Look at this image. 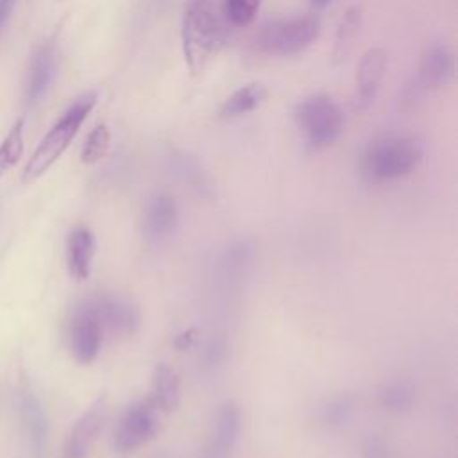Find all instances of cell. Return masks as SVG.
<instances>
[{"mask_svg":"<svg viewBox=\"0 0 458 458\" xmlns=\"http://www.w3.org/2000/svg\"><path fill=\"white\" fill-rule=\"evenodd\" d=\"M224 25L213 0H191L182 16L181 43L191 75L202 73L224 45Z\"/></svg>","mask_w":458,"mask_h":458,"instance_id":"cell-1","label":"cell"},{"mask_svg":"<svg viewBox=\"0 0 458 458\" xmlns=\"http://www.w3.org/2000/svg\"><path fill=\"white\" fill-rule=\"evenodd\" d=\"M424 147L413 136H385L374 140L361 161L367 181L379 184L410 175L422 161Z\"/></svg>","mask_w":458,"mask_h":458,"instance_id":"cell-2","label":"cell"},{"mask_svg":"<svg viewBox=\"0 0 458 458\" xmlns=\"http://www.w3.org/2000/svg\"><path fill=\"white\" fill-rule=\"evenodd\" d=\"M95 102H97L95 91H88L73 100V104L61 114V118L54 123V127L45 134V138L39 141L34 154L27 161L21 174L23 182L36 181L61 157V154L68 148V145L79 132L82 122L93 109Z\"/></svg>","mask_w":458,"mask_h":458,"instance_id":"cell-3","label":"cell"},{"mask_svg":"<svg viewBox=\"0 0 458 458\" xmlns=\"http://www.w3.org/2000/svg\"><path fill=\"white\" fill-rule=\"evenodd\" d=\"M295 122L311 150L329 147L344 129V114L338 104L322 93L302 98L295 107Z\"/></svg>","mask_w":458,"mask_h":458,"instance_id":"cell-4","label":"cell"},{"mask_svg":"<svg viewBox=\"0 0 458 458\" xmlns=\"http://www.w3.org/2000/svg\"><path fill=\"white\" fill-rule=\"evenodd\" d=\"M320 21L317 16H297L277 20L261 27L254 45L261 54L288 57L308 48L318 36Z\"/></svg>","mask_w":458,"mask_h":458,"instance_id":"cell-5","label":"cell"},{"mask_svg":"<svg viewBox=\"0 0 458 458\" xmlns=\"http://www.w3.org/2000/svg\"><path fill=\"white\" fill-rule=\"evenodd\" d=\"M156 431H157L156 406L150 403V399L134 401L122 411L113 429V438H111L113 451L120 456H127L136 449H140L141 445H145L147 442H150Z\"/></svg>","mask_w":458,"mask_h":458,"instance_id":"cell-6","label":"cell"},{"mask_svg":"<svg viewBox=\"0 0 458 458\" xmlns=\"http://www.w3.org/2000/svg\"><path fill=\"white\" fill-rule=\"evenodd\" d=\"M102 324L89 302V299L77 304L68 318V347L73 358L82 363L89 365L97 360L102 345Z\"/></svg>","mask_w":458,"mask_h":458,"instance_id":"cell-7","label":"cell"},{"mask_svg":"<svg viewBox=\"0 0 458 458\" xmlns=\"http://www.w3.org/2000/svg\"><path fill=\"white\" fill-rule=\"evenodd\" d=\"M57 73V47L54 39L41 43L30 57L27 84H25V104L32 107L41 102V98L50 89Z\"/></svg>","mask_w":458,"mask_h":458,"instance_id":"cell-8","label":"cell"},{"mask_svg":"<svg viewBox=\"0 0 458 458\" xmlns=\"http://www.w3.org/2000/svg\"><path fill=\"white\" fill-rule=\"evenodd\" d=\"M242 431V411L234 401H225L215 419L208 438L204 458H229L234 451Z\"/></svg>","mask_w":458,"mask_h":458,"instance_id":"cell-9","label":"cell"},{"mask_svg":"<svg viewBox=\"0 0 458 458\" xmlns=\"http://www.w3.org/2000/svg\"><path fill=\"white\" fill-rule=\"evenodd\" d=\"M386 72V54L383 48H369L358 64L356 73V95H354V111H367L381 88L383 77Z\"/></svg>","mask_w":458,"mask_h":458,"instance_id":"cell-10","label":"cell"},{"mask_svg":"<svg viewBox=\"0 0 458 458\" xmlns=\"http://www.w3.org/2000/svg\"><path fill=\"white\" fill-rule=\"evenodd\" d=\"M107 401L106 395L97 397V401L81 415V419L73 424L66 444H64V458H86L88 449L98 435L104 419H106Z\"/></svg>","mask_w":458,"mask_h":458,"instance_id":"cell-11","label":"cell"},{"mask_svg":"<svg viewBox=\"0 0 458 458\" xmlns=\"http://www.w3.org/2000/svg\"><path fill=\"white\" fill-rule=\"evenodd\" d=\"M102 327L116 335H132L138 329L140 315L138 310L125 299L113 295H98L89 299Z\"/></svg>","mask_w":458,"mask_h":458,"instance_id":"cell-12","label":"cell"},{"mask_svg":"<svg viewBox=\"0 0 458 458\" xmlns=\"http://www.w3.org/2000/svg\"><path fill=\"white\" fill-rule=\"evenodd\" d=\"M175 200L166 193H156L148 199L143 211V234L148 242L156 243L165 240L177 225Z\"/></svg>","mask_w":458,"mask_h":458,"instance_id":"cell-13","label":"cell"},{"mask_svg":"<svg viewBox=\"0 0 458 458\" xmlns=\"http://www.w3.org/2000/svg\"><path fill=\"white\" fill-rule=\"evenodd\" d=\"M18 410L30 449L34 453H41L48 437V419L39 399L30 388H21L18 397Z\"/></svg>","mask_w":458,"mask_h":458,"instance_id":"cell-14","label":"cell"},{"mask_svg":"<svg viewBox=\"0 0 458 458\" xmlns=\"http://www.w3.org/2000/svg\"><path fill=\"white\" fill-rule=\"evenodd\" d=\"M95 236L88 227H75L66 236V265L72 277L82 281L91 274Z\"/></svg>","mask_w":458,"mask_h":458,"instance_id":"cell-15","label":"cell"},{"mask_svg":"<svg viewBox=\"0 0 458 458\" xmlns=\"http://www.w3.org/2000/svg\"><path fill=\"white\" fill-rule=\"evenodd\" d=\"M454 75V54L444 43L429 45L420 59V79L429 88L447 84Z\"/></svg>","mask_w":458,"mask_h":458,"instance_id":"cell-16","label":"cell"},{"mask_svg":"<svg viewBox=\"0 0 458 458\" xmlns=\"http://www.w3.org/2000/svg\"><path fill=\"white\" fill-rule=\"evenodd\" d=\"M150 403L163 413L175 411L181 403V379L166 363L154 367L150 379Z\"/></svg>","mask_w":458,"mask_h":458,"instance_id":"cell-17","label":"cell"},{"mask_svg":"<svg viewBox=\"0 0 458 458\" xmlns=\"http://www.w3.org/2000/svg\"><path fill=\"white\" fill-rule=\"evenodd\" d=\"M254 259V245L249 240H236L233 242L218 261V279L222 283L234 284L245 270L250 267Z\"/></svg>","mask_w":458,"mask_h":458,"instance_id":"cell-18","label":"cell"},{"mask_svg":"<svg viewBox=\"0 0 458 458\" xmlns=\"http://www.w3.org/2000/svg\"><path fill=\"white\" fill-rule=\"evenodd\" d=\"M267 98V89L263 84H247L238 88L220 107V118H236L245 113L254 111Z\"/></svg>","mask_w":458,"mask_h":458,"instance_id":"cell-19","label":"cell"},{"mask_svg":"<svg viewBox=\"0 0 458 458\" xmlns=\"http://www.w3.org/2000/svg\"><path fill=\"white\" fill-rule=\"evenodd\" d=\"M356 411V397L351 394H336L318 406V420L327 428H340L351 420Z\"/></svg>","mask_w":458,"mask_h":458,"instance_id":"cell-20","label":"cell"},{"mask_svg":"<svg viewBox=\"0 0 458 458\" xmlns=\"http://www.w3.org/2000/svg\"><path fill=\"white\" fill-rule=\"evenodd\" d=\"M379 403L390 413H404L415 403V388L406 379H392L379 390Z\"/></svg>","mask_w":458,"mask_h":458,"instance_id":"cell-21","label":"cell"},{"mask_svg":"<svg viewBox=\"0 0 458 458\" xmlns=\"http://www.w3.org/2000/svg\"><path fill=\"white\" fill-rule=\"evenodd\" d=\"M360 23H361V7L360 5L349 7L342 16L335 34V47H333L335 61H342L347 57V54L352 48L354 38L360 30Z\"/></svg>","mask_w":458,"mask_h":458,"instance_id":"cell-22","label":"cell"},{"mask_svg":"<svg viewBox=\"0 0 458 458\" xmlns=\"http://www.w3.org/2000/svg\"><path fill=\"white\" fill-rule=\"evenodd\" d=\"M174 168H175V174L184 182H188L190 188H193L199 195L211 193V182H209L208 175L204 174V170L200 168V165L193 157H190L186 154L175 156Z\"/></svg>","mask_w":458,"mask_h":458,"instance_id":"cell-23","label":"cell"},{"mask_svg":"<svg viewBox=\"0 0 458 458\" xmlns=\"http://www.w3.org/2000/svg\"><path fill=\"white\" fill-rule=\"evenodd\" d=\"M23 152V118L16 120L0 145V177L13 168Z\"/></svg>","mask_w":458,"mask_h":458,"instance_id":"cell-24","label":"cell"},{"mask_svg":"<svg viewBox=\"0 0 458 458\" xmlns=\"http://www.w3.org/2000/svg\"><path fill=\"white\" fill-rule=\"evenodd\" d=\"M109 143H111V134H109V129L104 125V123H98L86 138L84 145H82V150H81V161L82 163H97L100 161L107 148H109Z\"/></svg>","mask_w":458,"mask_h":458,"instance_id":"cell-25","label":"cell"},{"mask_svg":"<svg viewBox=\"0 0 458 458\" xmlns=\"http://www.w3.org/2000/svg\"><path fill=\"white\" fill-rule=\"evenodd\" d=\"M259 2L261 0H224V14L233 25L245 27L254 21Z\"/></svg>","mask_w":458,"mask_h":458,"instance_id":"cell-26","label":"cell"},{"mask_svg":"<svg viewBox=\"0 0 458 458\" xmlns=\"http://www.w3.org/2000/svg\"><path fill=\"white\" fill-rule=\"evenodd\" d=\"M227 356V342L224 338H211L202 349V361L206 367H218Z\"/></svg>","mask_w":458,"mask_h":458,"instance_id":"cell-27","label":"cell"},{"mask_svg":"<svg viewBox=\"0 0 458 458\" xmlns=\"http://www.w3.org/2000/svg\"><path fill=\"white\" fill-rule=\"evenodd\" d=\"M365 456L367 458H386V445L381 438L370 437L365 445Z\"/></svg>","mask_w":458,"mask_h":458,"instance_id":"cell-28","label":"cell"},{"mask_svg":"<svg viewBox=\"0 0 458 458\" xmlns=\"http://www.w3.org/2000/svg\"><path fill=\"white\" fill-rule=\"evenodd\" d=\"M18 0H0V38L5 30V25L9 23V18L16 7Z\"/></svg>","mask_w":458,"mask_h":458,"instance_id":"cell-29","label":"cell"},{"mask_svg":"<svg viewBox=\"0 0 458 458\" xmlns=\"http://www.w3.org/2000/svg\"><path fill=\"white\" fill-rule=\"evenodd\" d=\"M193 335H195V331H186V333H182V335H179L177 338H175V347L177 349H181V351H184V349H188L190 345H191V342H193Z\"/></svg>","mask_w":458,"mask_h":458,"instance_id":"cell-30","label":"cell"},{"mask_svg":"<svg viewBox=\"0 0 458 458\" xmlns=\"http://www.w3.org/2000/svg\"><path fill=\"white\" fill-rule=\"evenodd\" d=\"M311 2V5L315 7V9H324L331 0H310Z\"/></svg>","mask_w":458,"mask_h":458,"instance_id":"cell-31","label":"cell"}]
</instances>
